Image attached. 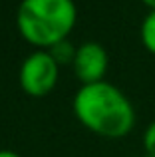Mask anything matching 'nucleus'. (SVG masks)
<instances>
[{"label":"nucleus","instance_id":"nucleus-1","mask_svg":"<svg viewBox=\"0 0 155 157\" xmlns=\"http://www.w3.org/2000/svg\"><path fill=\"white\" fill-rule=\"evenodd\" d=\"M78 121L101 137H123L135 125V111L119 88L109 82L81 86L74 96Z\"/></svg>","mask_w":155,"mask_h":157},{"label":"nucleus","instance_id":"nucleus-2","mask_svg":"<svg viewBox=\"0 0 155 157\" xmlns=\"http://www.w3.org/2000/svg\"><path fill=\"white\" fill-rule=\"evenodd\" d=\"M78 20L74 0H22L16 12V26L26 42L50 50L68 40Z\"/></svg>","mask_w":155,"mask_h":157},{"label":"nucleus","instance_id":"nucleus-3","mask_svg":"<svg viewBox=\"0 0 155 157\" xmlns=\"http://www.w3.org/2000/svg\"><path fill=\"white\" fill-rule=\"evenodd\" d=\"M60 66L48 50H36L22 62L18 72L20 88L30 98H44L58 84Z\"/></svg>","mask_w":155,"mask_h":157},{"label":"nucleus","instance_id":"nucleus-4","mask_svg":"<svg viewBox=\"0 0 155 157\" xmlns=\"http://www.w3.org/2000/svg\"><path fill=\"white\" fill-rule=\"evenodd\" d=\"M108 52L97 42H84L76 48V58L72 62L76 78L81 82V86L104 82V76L108 72Z\"/></svg>","mask_w":155,"mask_h":157},{"label":"nucleus","instance_id":"nucleus-5","mask_svg":"<svg viewBox=\"0 0 155 157\" xmlns=\"http://www.w3.org/2000/svg\"><path fill=\"white\" fill-rule=\"evenodd\" d=\"M139 34H141V42H143V46L147 48V52H151L155 56V10H151L143 18Z\"/></svg>","mask_w":155,"mask_h":157},{"label":"nucleus","instance_id":"nucleus-6","mask_svg":"<svg viewBox=\"0 0 155 157\" xmlns=\"http://www.w3.org/2000/svg\"><path fill=\"white\" fill-rule=\"evenodd\" d=\"M48 52H50L52 58L58 62V66H60V64H68V62H74V58H76V48L72 46L68 40L58 42L56 46H52Z\"/></svg>","mask_w":155,"mask_h":157},{"label":"nucleus","instance_id":"nucleus-7","mask_svg":"<svg viewBox=\"0 0 155 157\" xmlns=\"http://www.w3.org/2000/svg\"><path fill=\"white\" fill-rule=\"evenodd\" d=\"M143 145H145V151H147V155H153V157H155V121L149 123V127L145 129Z\"/></svg>","mask_w":155,"mask_h":157},{"label":"nucleus","instance_id":"nucleus-8","mask_svg":"<svg viewBox=\"0 0 155 157\" xmlns=\"http://www.w3.org/2000/svg\"><path fill=\"white\" fill-rule=\"evenodd\" d=\"M0 157H22V155H18L16 151H10V149H0Z\"/></svg>","mask_w":155,"mask_h":157},{"label":"nucleus","instance_id":"nucleus-9","mask_svg":"<svg viewBox=\"0 0 155 157\" xmlns=\"http://www.w3.org/2000/svg\"><path fill=\"white\" fill-rule=\"evenodd\" d=\"M141 2H143L145 6H149L151 10H155V0H141Z\"/></svg>","mask_w":155,"mask_h":157},{"label":"nucleus","instance_id":"nucleus-10","mask_svg":"<svg viewBox=\"0 0 155 157\" xmlns=\"http://www.w3.org/2000/svg\"><path fill=\"white\" fill-rule=\"evenodd\" d=\"M145 157H153V155H145Z\"/></svg>","mask_w":155,"mask_h":157}]
</instances>
